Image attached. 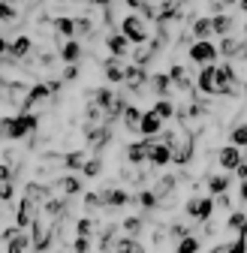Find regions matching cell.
<instances>
[{
    "mask_svg": "<svg viewBox=\"0 0 247 253\" xmlns=\"http://www.w3.org/2000/svg\"><path fill=\"white\" fill-rule=\"evenodd\" d=\"M199 238L196 235H184V238H178V253H199Z\"/></svg>",
    "mask_w": 247,
    "mask_h": 253,
    "instance_id": "25",
    "label": "cell"
},
{
    "mask_svg": "<svg viewBox=\"0 0 247 253\" xmlns=\"http://www.w3.org/2000/svg\"><path fill=\"white\" fill-rule=\"evenodd\" d=\"M79 79V67H76V63H70V67L64 70V82H76Z\"/></svg>",
    "mask_w": 247,
    "mask_h": 253,
    "instance_id": "38",
    "label": "cell"
},
{
    "mask_svg": "<svg viewBox=\"0 0 247 253\" xmlns=\"http://www.w3.org/2000/svg\"><path fill=\"white\" fill-rule=\"evenodd\" d=\"M40 205H42V199H37V196H24L21 199V205H18V217H15V223L21 226V229H27V226H34V220L42 214L40 211Z\"/></svg>",
    "mask_w": 247,
    "mask_h": 253,
    "instance_id": "4",
    "label": "cell"
},
{
    "mask_svg": "<svg viewBox=\"0 0 247 253\" xmlns=\"http://www.w3.org/2000/svg\"><path fill=\"white\" fill-rule=\"evenodd\" d=\"M229 142H232V145H238V148H247V121H244V124H238L235 130L229 133Z\"/></svg>",
    "mask_w": 247,
    "mask_h": 253,
    "instance_id": "27",
    "label": "cell"
},
{
    "mask_svg": "<svg viewBox=\"0 0 247 253\" xmlns=\"http://www.w3.org/2000/svg\"><path fill=\"white\" fill-rule=\"evenodd\" d=\"M51 193H60V196H73V193H82V181L79 178H57L51 184Z\"/></svg>",
    "mask_w": 247,
    "mask_h": 253,
    "instance_id": "13",
    "label": "cell"
},
{
    "mask_svg": "<svg viewBox=\"0 0 247 253\" xmlns=\"http://www.w3.org/2000/svg\"><path fill=\"white\" fill-rule=\"evenodd\" d=\"M121 34L127 37L130 42H148V21H145V15H124V21H121Z\"/></svg>",
    "mask_w": 247,
    "mask_h": 253,
    "instance_id": "2",
    "label": "cell"
},
{
    "mask_svg": "<svg viewBox=\"0 0 247 253\" xmlns=\"http://www.w3.org/2000/svg\"><path fill=\"white\" fill-rule=\"evenodd\" d=\"M238 3H241V9H244V12H247V0H238Z\"/></svg>",
    "mask_w": 247,
    "mask_h": 253,
    "instance_id": "43",
    "label": "cell"
},
{
    "mask_svg": "<svg viewBox=\"0 0 247 253\" xmlns=\"http://www.w3.org/2000/svg\"><path fill=\"white\" fill-rule=\"evenodd\" d=\"M172 84H175V82H172L169 73H157V76H151V82H148V87H151L154 93H160V97H166Z\"/></svg>",
    "mask_w": 247,
    "mask_h": 253,
    "instance_id": "16",
    "label": "cell"
},
{
    "mask_svg": "<svg viewBox=\"0 0 247 253\" xmlns=\"http://www.w3.org/2000/svg\"><path fill=\"white\" fill-rule=\"evenodd\" d=\"M87 3H94V6H109L112 0H87Z\"/></svg>",
    "mask_w": 247,
    "mask_h": 253,
    "instance_id": "42",
    "label": "cell"
},
{
    "mask_svg": "<svg viewBox=\"0 0 247 253\" xmlns=\"http://www.w3.org/2000/svg\"><path fill=\"white\" fill-rule=\"evenodd\" d=\"M73 250L76 253H90V238L87 235H76L73 238Z\"/></svg>",
    "mask_w": 247,
    "mask_h": 253,
    "instance_id": "33",
    "label": "cell"
},
{
    "mask_svg": "<svg viewBox=\"0 0 247 253\" xmlns=\"http://www.w3.org/2000/svg\"><path fill=\"white\" fill-rule=\"evenodd\" d=\"M115 250L118 253H145V247L133 238V235H127V238H118L115 241Z\"/></svg>",
    "mask_w": 247,
    "mask_h": 253,
    "instance_id": "22",
    "label": "cell"
},
{
    "mask_svg": "<svg viewBox=\"0 0 247 253\" xmlns=\"http://www.w3.org/2000/svg\"><path fill=\"white\" fill-rule=\"evenodd\" d=\"M30 51H34V42H30L27 37H18V40L9 45V51H3V57H12V60H15V57H27Z\"/></svg>",
    "mask_w": 247,
    "mask_h": 253,
    "instance_id": "15",
    "label": "cell"
},
{
    "mask_svg": "<svg viewBox=\"0 0 247 253\" xmlns=\"http://www.w3.org/2000/svg\"><path fill=\"white\" fill-rule=\"evenodd\" d=\"M169 76H172V82H175V87H178V90H193L190 73L184 70V67H172V70H169Z\"/></svg>",
    "mask_w": 247,
    "mask_h": 253,
    "instance_id": "18",
    "label": "cell"
},
{
    "mask_svg": "<svg viewBox=\"0 0 247 253\" xmlns=\"http://www.w3.org/2000/svg\"><path fill=\"white\" fill-rule=\"evenodd\" d=\"M90 232H94V217H79L76 235H90Z\"/></svg>",
    "mask_w": 247,
    "mask_h": 253,
    "instance_id": "32",
    "label": "cell"
},
{
    "mask_svg": "<svg viewBox=\"0 0 247 253\" xmlns=\"http://www.w3.org/2000/svg\"><path fill=\"white\" fill-rule=\"evenodd\" d=\"M154 142H157V136H148L145 142H133V145L127 148V160H130L133 166L148 163V160H151V148H154Z\"/></svg>",
    "mask_w": 247,
    "mask_h": 253,
    "instance_id": "7",
    "label": "cell"
},
{
    "mask_svg": "<svg viewBox=\"0 0 247 253\" xmlns=\"http://www.w3.org/2000/svg\"><path fill=\"white\" fill-rule=\"evenodd\" d=\"M244 30H247V24H244Z\"/></svg>",
    "mask_w": 247,
    "mask_h": 253,
    "instance_id": "46",
    "label": "cell"
},
{
    "mask_svg": "<svg viewBox=\"0 0 247 253\" xmlns=\"http://www.w3.org/2000/svg\"><path fill=\"white\" fill-rule=\"evenodd\" d=\"M229 253H247V232H241V235L229 244Z\"/></svg>",
    "mask_w": 247,
    "mask_h": 253,
    "instance_id": "34",
    "label": "cell"
},
{
    "mask_svg": "<svg viewBox=\"0 0 247 253\" xmlns=\"http://www.w3.org/2000/svg\"><path fill=\"white\" fill-rule=\"evenodd\" d=\"M163 121H166V118H160L154 109H151V112H145V115H142V126H139V133H142V136H157V133L163 130Z\"/></svg>",
    "mask_w": 247,
    "mask_h": 253,
    "instance_id": "11",
    "label": "cell"
},
{
    "mask_svg": "<svg viewBox=\"0 0 247 253\" xmlns=\"http://www.w3.org/2000/svg\"><path fill=\"white\" fill-rule=\"evenodd\" d=\"M3 3H12V6H15V3H18V0H3Z\"/></svg>",
    "mask_w": 247,
    "mask_h": 253,
    "instance_id": "44",
    "label": "cell"
},
{
    "mask_svg": "<svg viewBox=\"0 0 247 253\" xmlns=\"http://www.w3.org/2000/svg\"><path fill=\"white\" fill-rule=\"evenodd\" d=\"M226 187H229V178H226V175H211V178H208V190H211L214 196H223Z\"/></svg>",
    "mask_w": 247,
    "mask_h": 253,
    "instance_id": "24",
    "label": "cell"
},
{
    "mask_svg": "<svg viewBox=\"0 0 247 253\" xmlns=\"http://www.w3.org/2000/svg\"><path fill=\"white\" fill-rule=\"evenodd\" d=\"M235 175H238V178H241V181H244V178H247V163H241V166H238V169H235Z\"/></svg>",
    "mask_w": 247,
    "mask_h": 253,
    "instance_id": "40",
    "label": "cell"
},
{
    "mask_svg": "<svg viewBox=\"0 0 247 253\" xmlns=\"http://www.w3.org/2000/svg\"><path fill=\"white\" fill-rule=\"evenodd\" d=\"M100 196L106 202V208H124V205H130L133 196L127 193V190H121V187H109V190H100Z\"/></svg>",
    "mask_w": 247,
    "mask_h": 253,
    "instance_id": "8",
    "label": "cell"
},
{
    "mask_svg": "<svg viewBox=\"0 0 247 253\" xmlns=\"http://www.w3.org/2000/svg\"><path fill=\"white\" fill-rule=\"evenodd\" d=\"M106 45H109V51H112L115 57H127V54H130V40L124 37V34H112V37L106 40Z\"/></svg>",
    "mask_w": 247,
    "mask_h": 253,
    "instance_id": "14",
    "label": "cell"
},
{
    "mask_svg": "<svg viewBox=\"0 0 247 253\" xmlns=\"http://www.w3.org/2000/svg\"><path fill=\"white\" fill-rule=\"evenodd\" d=\"M103 73H106V79L109 82H124L127 79V67H124V57H106L103 60Z\"/></svg>",
    "mask_w": 247,
    "mask_h": 253,
    "instance_id": "9",
    "label": "cell"
},
{
    "mask_svg": "<svg viewBox=\"0 0 247 253\" xmlns=\"http://www.w3.org/2000/svg\"><path fill=\"white\" fill-rule=\"evenodd\" d=\"M196 87H199L202 93H211V97H220V93H223V82H220V73H217V67H211V63H205V67L199 70Z\"/></svg>",
    "mask_w": 247,
    "mask_h": 253,
    "instance_id": "3",
    "label": "cell"
},
{
    "mask_svg": "<svg viewBox=\"0 0 247 253\" xmlns=\"http://www.w3.org/2000/svg\"><path fill=\"white\" fill-rule=\"evenodd\" d=\"M211 253H229V244H217V247H214Z\"/></svg>",
    "mask_w": 247,
    "mask_h": 253,
    "instance_id": "41",
    "label": "cell"
},
{
    "mask_svg": "<svg viewBox=\"0 0 247 253\" xmlns=\"http://www.w3.org/2000/svg\"><path fill=\"white\" fill-rule=\"evenodd\" d=\"M217 54H220V48L211 45L208 40H196L190 45V60L193 63H202V67H205V63H214V57H217Z\"/></svg>",
    "mask_w": 247,
    "mask_h": 253,
    "instance_id": "6",
    "label": "cell"
},
{
    "mask_svg": "<svg viewBox=\"0 0 247 253\" xmlns=\"http://www.w3.org/2000/svg\"><path fill=\"white\" fill-rule=\"evenodd\" d=\"M121 121H124L127 130H139V126H142V112L136 106H127V109H124V115H121Z\"/></svg>",
    "mask_w": 247,
    "mask_h": 253,
    "instance_id": "21",
    "label": "cell"
},
{
    "mask_svg": "<svg viewBox=\"0 0 247 253\" xmlns=\"http://www.w3.org/2000/svg\"><path fill=\"white\" fill-rule=\"evenodd\" d=\"M37 126H40V115H30V112H21L18 118H3V139H9V142L24 139Z\"/></svg>",
    "mask_w": 247,
    "mask_h": 253,
    "instance_id": "1",
    "label": "cell"
},
{
    "mask_svg": "<svg viewBox=\"0 0 247 253\" xmlns=\"http://www.w3.org/2000/svg\"><path fill=\"white\" fill-rule=\"evenodd\" d=\"M211 214H214V199H199V196H193L190 202H187V217L193 220V223H205V220H211Z\"/></svg>",
    "mask_w": 247,
    "mask_h": 253,
    "instance_id": "5",
    "label": "cell"
},
{
    "mask_svg": "<svg viewBox=\"0 0 247 253\" xmlns=\"http://www.w3.org/2000/svg\"><path fill=\"white\" fill-rule=\"evenodd\" d=\"M60 57H64L67 63H79V57H82V45H79L76 40H70L64 48H60Z\"/></svg>",
    "mask_w": 247,
    "mask_h": 253,
    "instance_id": "23",
    "label": "cell"
},
{
    "mask_svg": "<svg viewBox=\"0 0 247 253\" xmlns=\"http://www.w3.org/2000/svg\"><path fill=\"white\" fill-rule=\"evenodd\" d=\"M76 24H79V37H90V34H94V21H90V18H76Z\"/></svg>",
    "mask_w": 247,
    "mask_h": 253,
    "instance_id": "35",
    "label": "cell"
},
{
    "mask_svg": "<svg viewBox=\"0 0 247 253\" xmlns=\"http://www.w3.org/2000/svg\"><path fill=\"white\" fill-rule=\"evenodd\" d=\"M82 172H84V178H94V175H100V172H103V160H100V157H94V160H87Z\"/></svg>",
    "mask_w": 247,
    "mask_h": 253,
    "instance_id": "31",
    "label": "cell"
},
{
    "mask_svg": "<svg viewBox=\"0 0 247 253\" xmlns=\"http://www.w3.org/2000/svg\"><path fill=\"white\" fill-rule=\"evenodd\" d=\"M244 93H247V84H244Z\"/></svg>",
    "mask_w": 247,
    "mask_h": 253,
    "instance_id": "45",
    "label": "cell"
},
{
    "mask_svg": "<svg viewBox=\"0 0 247 253\" xmlns=\"http://www.w3.org/2000/svg\"><path fill=\"white\" fill-rule=\"evenodd\" d=\"M238 199H241V202H244V205H247V178H244V181H241V193H238Z\"/></svg>",
    "mask_w": 247,
    "mask_h": 253,
    "instance_id": "39",
    "label": "cell"
},
{
    "mask_svg": "<svg viewBox=\"0 0 247 253\" xmlns=\"http://www.w3.org/2000/svg\"><path fill=\"white\" fill-rule=\"evenodd\" d=\"M121 229L127 232V235H133V238H136V235H139V229H142V220H139V217H127V220L121 223Z\"/></svg>",
    "mask_w": 247,
    "mask_h": 253,
    "instance_id": "29",
    "label": "cell"
},
{
    "mask_svg": "<svg viewBox=\"0 0 247 253\" xmlns=\"http://www.w3.org/2000/svg\"><path fill=\"white\" fill-rule=\"evenodd\" d=\"M54 34H60V37H76L79 34V24H76V18H54Z\"/></svg>",
    "mask_w": 247,
    "mask_h": 253,
    "instance_id": "19",
    "label": "cell"
},
{
    "mask_svg": "<svg viewBox=\"0 0 247 253\" xmlns=\"http://www.w3.org/2000/svg\"><path fill=\"white\" fill-rule=\"evenodd\" d=\"M217 160H220V169H238V166L244 163V160H241V148H238V145H226V148L220 151Z\"/></svg>",
    "mask_w": 247,
    "mask_h": 253,
    "instance_id": "12",
    "label": "cell"
},
{
    "mask_svg": "<svg viewBox=\"0 0 247 253\" xmlns=\"http://www.w3.org/2000/svg\"><path fill=\"white\" fill-rule=\"evenodd\" d=\"M109 142H112V130H109V124H100V126H94V130H87V145L94 148V151H103Z\"/></svg>",
    "mask_w": 247,
    "mask_h": 253,
    "instance_id": "10",
    "label": "cell"
},
{
    "mask_svg": "<svg viewBox=\"0 0 247 253\" xmlns=\"http://www.w3.org/2000/svg\"><path fill=\"white\" fill-rule=\"evenodd\" d=\"M190 34L196 40H208V34H214V18H196L193 27H190Z\"/></svg>",
    "mask_w": 247,
    "mask_h": 253,
    "instance_id": "20",
    "label": "cell"
},
{
    "mask_svg": "<svg viewBox=\"0 0 247 253\" xmlns=\"http://www.w3.org/2000/svg\"><path fill=\"white\" fill-rule=\"evenodd\" d=\"M154 112H157L160 118H166V121H169V118H175V106H172L169 100H160V103H154Z\"/></svg>",
    "mask_w": 247,
    "mask_h": 253,
    "instance_id": "30",
    "label": "cell"
},
{
    "mask_svg": "<svg viewBox=\"0 0 247 253\" xmlns=\"http://www.w3.org/2000/svg\"><path fill=\"white\" fill-rule=\"evenodd\" d=\"M226 229H235L238 235L241 232H247V214H241V211H235L229 220H226Z\"/></svg>",
    "mask_w": 247,
    "mask_h": 253,
    "instance_id": "26",
    "label": "cell"
},
{
    "mask_svg": "<svg viewBox=\"0 0 247 253\" xmlns=\"http://www.w3.org/2000/svg\"><path fill=\"white\" fill-rule=\"evenodd\" d=\"M12 193H15V190H12V181H3V187H0V196H3V205L12 199Z\"/></svg>",
    "mask_w": 247,
    "mask_h": 253,
    "instance_id": "37",
    "label": "cell"
},
{
    "mask_svg": "<svg viewBox=\"0 0 247 253\" xmlns=\"http://www.w3.org/2000/svg\"><path fill=\"white\" fill-rule=\"evenodd\" d=\"M0 18H3V24L12 21V18H15V6H12V3H0Z\"/></svg>",
    "mask_w": 247,
    "mask_h": 253,
    "instance_id": "36",
    "label": "cell"
},
{
    "mask_svg": "<svg viewBox=\"0 0 247 253\" xmlns=\"http://www.w3.org/2000/svg\"><path fill=\"white\" fill-rule=\"evenodd\" d=\"M232 18L229 15H214V34H220V37H226L229 34V30H232Z\"/></svg>",
    "mask_w": 247,
    "mask_h": 253,
    "instance_id": "28",
    "label": "cell"
},
{
    "mask_svg": "<svg viewBox=\"0 0 247 253\" xmlns=\"http://www.w3.org/2000/svg\"><path fill=\"white\" fill-rule=\"evenodd\" d=\"M217 48H220V54H223V57H241V51H244L247 45H244V42H238V40H232V37L226 34V37L220 40V45H217Z\"/></svg>",
    "mask_w": 247,
    "mask_h": 253,
    "instance_id": "17",
    "label": "cell"
}]
</instances>
